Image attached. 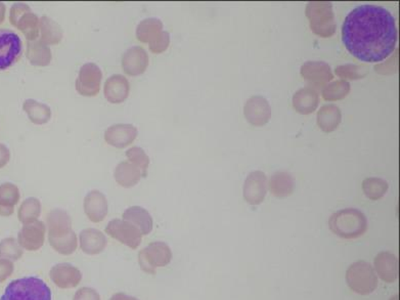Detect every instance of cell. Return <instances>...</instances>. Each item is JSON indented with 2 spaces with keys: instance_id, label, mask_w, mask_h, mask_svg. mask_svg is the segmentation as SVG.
<instances>
[{
  "instance_id": "6",
  "label": "cell",
  "mask_w": 400,
  "mask_h": 300,
  "mask_svg": "<svg viewBox=\"0 0 400 300\" xmlns=\"http://www.w3.org/2000/svg\"><path fill=\"white\" fill-rule=\"evenodd\" d=\"M11 23L23 32L29 41L39 36V19L26 4H15L11 8Z\"/></svg>"
},
{
  "instance_id": "14",
  "label": "cell",
  "mask_w": 400,
  "mask_h": 300,
  "mask_svg": "<svg viewBox=\"0 0 400 300\" xmlns=\"http://www.w3.org/2000/svg\"><path fill=\"white\" fill-rule=\"evenodd\" d=\"M375 268L382 281L393 283L399 275V259L390 252H380L375 259Z\"/></svg>"
},
{
  "instance_id": "28",
  "label": "cell",
  "mask_w": 400,
  "mask_h": 300,
  "mask_svg": "<svg viewBox=\"0 0 400 300\" xmlns=\"http://www.w3.org/2000/svg\"><path fill=\"white\" fill-rule=\"evenodd\" d=\"M126 156L131 163L135 164L142 170V177H146L148 175L150 158L144 152V149H142L141 146H132L130 150L126 151Z\"/></svg>"
},
{
  "instance_id": "32",
  "label": "cell",
  "mask_w": 400,
  "mask_h": 300,
  "mask_svg": "<svg viewBox=\"0 0 400 300\" xmlns=\"http://www.w3.org/2000/svg\"><path fill=\"white\" fill-rule=\"evenodd\" d=\"M110 300H139L135 297L130 296V295L124 294V293H117L113 295L112 299Z\"/></svg>"
},
{
  "instance_id": "31",
  "label": "cell",
  "mask_w": 400,
  "mask_h": 300,
  "mask_svg": "<svg viewBox=\"0 0 400 300\" xmlns=\"http://www.w3.org/2000/svg\"><path fill=\"white\" fill-rule=\"evenodd\" d=\"M11 159V152L4 144H0V168H4Z\"/></svg>"
},
{
  "instance_id": "12",
  "label": "cell",
  "mask_w": 400,
  "mask_h": 300,
  "mask_svg": "<svg viewBox=\"0 0 400 300\" xmlns=\"http://www.w3.org/2000/svg\"><path fill=\"white\" fill-rule=\"evenodd\" d=\"M137 137V128L132 124H114L104 132V139L110 146L124 149L130 146Z\"/></svg>"
},
{
  "instance_id": "27",
  "label": "cell",
  "mask_w": 400,
  "mask_h": 300,
  "mask_svg": "<svg viewBox=\"0 0 400 300\" xmlns=\"http://www.w3.org/2000/svg\"><path fill=\"white\" fill-rule=\"evenodd\" d=\"M41 212V204L36 198H29L22 204L19 211V217L21 221L28 224L34 222L39 219Z\"/></svg>"
},
{
  "instance_id": "33",
  "label": "cell",
  "mask_w": 400,
  "mask_h": 300,
  "mask_svg": "<svg viewBox=\"0 0 400 300\" xmlns=\"http://www.w3.org/2000/svg\"><path fill=\"white\" fill-rule=\"evenodd\" d=\"M4 18H6V6L0 2V24L4 21Z\"/></svg>"
},
{
  "instance_id": "5",
  "label": "cell",
  "mask_w": 400,
  "mask_h": 300,
  "mask_svg": "<svg viewBox=\"0 0 400 300\" xmlns=\"http://www.w3.org/2000/svg\"><path fill=\"white\" fill-rule=\"evenodd\" d=\"M349 288L357 294L368 295L378 287V277L368 262L359 261L349 266L346 272Z\"/></svg>"
},
{
  "instance_id": "22",
  "label": "cell",
  "mask_w": 400,
  "mask_h": 300,
  "mask_svg": "<svg viewBox=\"0 0 400 300\" xmlns=\"http://www.w3.org/2000/svg\"><path fill=\"white\" fill-rule=\"evenodd\" d=\"M39 30L41 32L39 40L46 46L59 44L63 39V30L61 26L46 15H43L39 20Z\"/></svg>"
},
{
  "instance_id": "16",
  "label": "cell",
  "mask_w": 400,
  "mask_h": 300,
  "mask_svg": "<svg viewBox=\"0 0 400 300\" xmlns=\"http://www.w3.org/2000/svg\"><path fill=\"white\" fill-rule=\"evenodd\" d=\"M109 205L106 198L99 191H91L84 199V211L93 222L103 221L108 214Z\"/></svg>"
},
{
  "instance_id": "4",
  "label": "cell",
  "mask_w": 400,
  "mask_h": 300,
  "mask_svg": "<svg viewBox=\"0 0 400 300\" xmlns=\"http://www.w3.org/2000/svg\"><path fill=\"white\" fill-rule=\"evenodd\" d=\"M0 300H52V291L39 278H22L8 284Z\"/></svg>"
},
{
  "instance_id": "21",
  "label": "cell",
  "mask_w": 400,
  "mask_h": 300,
  "mask_svg": "<svg viewBox=\"0 0 400 300\" xmlns=\"http://www.w3.org/2000/svg\"><path fill=\"white\" fill-rule=\"evenodd\" d=\"M27 57L33 66H48L53 59L52 50L50 46L44 44L41 40L29 41L27 46Z\"/></svg>"
},
{
  "instance_id": "29",
  "label": "cell",
  "mask_w": 400,
  "mask_h": 300,
  "mask_svg": "<svg viewBox=\"0 0 400 300\" xmlns=\"http://www.w3.org/2000/svg\"><path fill=\"white\" fill-rule=\"evenodd\" d=\"M169 41H170V39H169L168 32L162 31L149 43V46H150L149 48H150V50L152 53H161L167 50Z\"/></svg>"
},
{
  "instance_id": "11",
  "label": "cell",
  "mask_w": 400,
  "mask_h": 300,
  "mask_svg": "<svg viewBox=\"0 0 400 300\" xmlns=\"http://www.w3.org/2000/svg\"><path fill=\"white\" fill-rule=\"evenodd\" d=\"M149 55L142 46H132L122 57V68L130 76H139L146 72Z\"/></svg>"
},
{
  "instance_id": "1",
  "label": "cell",
  "mask_w": 400,
  "mask_h": 300,
  "mask_svg": "<svg viewBox=\"0 0 400 300\" xmlns=\"http://www.w3.org/2000/svg\"><path fill=\"white\" fill-rule=\"evenodd\" d=\"M342 40L348 52L359 61H384L396 46L394 18L383 6L362 4L344 20Z\"/></svg>"
},
{
  "instance_id": "25",
  "label": "cell",
  "mask_w": 400,
  "mask_h": 300,
  "mask_svg": "<svg viewBox=\"0 0 400 300\" xmlns=\"http://www.w3.org/2000/svg\"><path fill=\"white\" fill-rule=\"evenodd\" d=\"M20 199L19 189L13 184H4L0 186V213L8 215L13 213V206Z\"/></svg>"
},
{
  "instance_id": "26",
  "label": "cell",
  "mask_w": 400,
  "mask_h": 300,
  "mask_svg": "<svg viewBox=\"0 0 400 300\" xmlns=\"http://www.w3.org/2000/svg\"><path fill=\"white\" fill-rule=\"evenodd\" d=\"M266 194L265 179H249L245 186V199L253 205L261 203Z\"/></svg>"
},
{
  "instance_id": "30",
  "label": "cell",
  "mask_w": 400,
  "mask_h": 300,
  "mask_svg": "<svg viewBox=\"0 0 400 300\" xmlns=\"http://www.w3.org/2000/svg\"><path fill=\"white\" fill-rule=\"evenodd\" d=\"M74 300H101V297L93 289L82 288L77 291Z\"/></svg>"
},
{
  "instance_id": "2",
  "label": "cell",
  "mask_w": 400,
  "mask_h": 300,
  "mask_svg": "<svg viewBox=\"0 0 400 300\" xmlns=\"http://www.w3.org/2000/svg\"><path fill=\"white\" fill-rule=\"evenodd\" d=\"M48 239L50 245L62 254H71L77 248V237L65 210L55 209L48 215Z\"/></svg>"
},
{
  "instance_id": "19",
  "label": "cell",
  "mask_w": 400,
  "mask_h": 300,
  "mask_svg": "<svg viewBox=\"0 0 400 300\" xmlns=\"http://www.w3.org/2000/svg\"><path fill=\"white\" fill-rule=\"evenodd\" d=\"M106 239L101 231L95 229H86L80 234V246L83 252L88 254H97L106 247Z\"/></svg>"
},
{
  "instance_id": "3",
  "label": "cell",
  "mask_w": 400,
  "mask_h": 300,
  "mask_svg": "<svg viewBox=\"0 0 400 300\" xmlns=\"http://www.w3.org/2000/svg\"><path fill=\"white\" fill-rule=\"evenodd\" d=\"M331 231L343 239H357L368 230V221L357 209H343L331 217Z\"/></svg>"
},
{
  "instance_id": "18",
  "label": "cell",
  "mask_w": 400,
  "mask_h": 300,
  "mask_svg": "<svg viewBox=\"0 0 400 300\" xmlns=\"http://www.w3.org/2000/svg\"><path fill=\"white\" fill-rule=\"evenodd\" d=\"M124 221L131 222L141 231L142 235H148L153 230V219L150 213L141 206H132L124 211Z\"/></svg>"
},
{
  "instance_id": "13",
  "label": "cell",
  "mask_w": 400,
  "mask_h": 300,
  "mask_svg": "<svg viewBox=\"0 0 400 300\" xmlns=\"http://www.w3.org/2000/svg\"><path fill=\"white\" fill-rule=\"evenodd\" d=\"M130 84L123 75L114 74L106 79L104 93L106 101L111 104H121L128 97Z\"/></svg>"
},
{
  "instance_id": "15",
  "label": "cell",
  "mask_w": 400,
  "mask_h": 300,
  "mask_svg": "<svg viewBox=\"0 0 400 300\" xmlns=\"http://www.w3.org/2000/svg\"><path fill=\"white\" fill-rule=\"evenodd\" d=\"M50 279L60 288L76 287L82 279L81 273L69 264H57L50 271Z\"/></svg>"
},
{
  "instance_id": "20",
  "label": "cell",
  "mask_w": 400,
  "mask_h": 300,
  "mask_svg": "<svg viewBox=\"0 0 400 300\" xmlns=\"http://www.w3.org/2000/svg\"><path fill=\"white\" fill-rule=\"evenodd\" d=\"M142 177V170L130 161L120 162L115 170V179L124 188H132Z\"/></svg>"
},
{
  "instance_id": "10",
  "label": "cell",
  "mask_w": 400,
  "mask_h": 300,
  "mask_svg": "<svg viewBox=\"0 0 400 300\" xmlns=\"http://www.w3.org/2000/svg\"><path fill=\"white\" fill-rule=\"evenodd\" d=\"M106 233L131 249H137L142 243L141 231L131 222L124 219H116L109 222L106 226Z\"/></svg>"
},
{
  "instance_id": "7",
  "label": "cell",
  "mask_w": 400,
  "mask_h": 300,
  "mask_svg": "<svg viewBox=\"0 0 400 300\" xmlns=\"http://www.w3.org/2000/svg\"><path fill=\"white\" fill-rule=\"evenodd\" d=\"M172 259V252L167 244L153 242L139 254V261L142 270L154 275L156 268L166 266Z\"/></svg>"
},
{
  "instance_id": "23",
  "label": "cell",
  "mask_w": 400,
  "mask_h": 300,
  "mask_svg": "<svg viewBox=\"0 0 400 300\" xmlns=\"http://www.w3.org/2000/svg\"><path fill=\"white\" fill-rule=\"evenodd\" d=\"M24 111L31 122L37 125L48 123L52 118V110L48 104L39 103L35 100H26L23 104Z\"/></svg>"
},
{
  "instance_id": "9",
  "label": "cell",
  "mask_w": 400,
  "mask_h": 300,
  "mask_svg": "<svg viewBox=\"0 0 400 300\" xmlns=\"http://www.w3.org/2000/svg\"><path fill=\"white\" fill-rule=\"evenodd\" d=\"M103 72L95 63H86L80 68L76 80V90L83 97H95L101 90Z\"/></svg>"
},
{
  "instance_id": "24",
  "label": "cell",
  "mask_w": 400,
  "mask_h": 300,
  "mask_svg": "<svg viewBox=\"0 0 400 300\" xmlns=\"http://www.w3.org/2000/svg\"><path fill=\"white\" fill-rule=\"evenodd\" d=\"M163 24L155 18L142 20L137 28V39L142 43H150L153 39L162 32Z\"/></svg>"
},
{
  "instance_id": "17",
  "label": "cell",
  "mask_w": 400,
  "mask_h": 300,
  "mask_svg": "<svg viewBox=\"0 0 400 300\" xmlns=\"http://www.w3.org/2000/svg\"><path fill=\"white\" fill-rule=\"evenodd\" d=\"M22 245L29 250H37L43 245L44 236H46V224L40 221L26 224L22 230Z\"/></svg>"
},
{
  "instance_id": "8",
  "label": "cell",
  "mask_w": 400,
  "mask_h": 300,
  "mask_svg": "<svg viewBox=\"0 0 400 300\" xmlns=\"http://www.w3.org/2000/svg\"><path fill=\"white\" fill-rule=\"evenodd\" d=\"M22 53L23 43L19 35L8 29H0V71L17 63Z\"/></svg>"
}]
</instances>
